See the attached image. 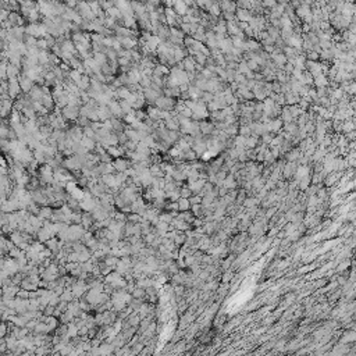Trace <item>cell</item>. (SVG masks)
<instances>
[{
	"label": "cell",
	"mask_w": 356,
	"mask_h": 356,
	"mask_svg": "<svg viewBox=\"0 0 356 356\" xmlns=\"http://www.w3.org/2000/svg\"><path fill=\"white\" fill-rule=\"evenodd\" d=\"M75 39H78V41H84V39H85V38H84L82 35H78V36H75ZM84 45H85V46L88 47V45H86V42H84ZM77 47H78V50H81V52H84V50H85V47H84V46H81V43H77Z\"/></svg>",
	"instance_id": "cell-20"
},
{
	"label": "cell",
	"mask_w": 356,
	"mask_h": 356,
	"mask_svg": "<svg viewBox=\"0 0 356 356\" xmlns=\"http://www.w3.org/2000/svg\"><path fill=\"white\" fill-rule=\"evenodd\" d=\"M349 266V262H347V263H342V264L340 266V268H338V271H342V270H345V268Z\"/></svg>",
	"instance_id": "cell-23"
},
{
	"label": "cell",
	"mask_w": 356,
	"mask_h": 356,
	"mask_svg": "<svg viewBox=\"0 0 356 356\" xmlns=\"http://www.w3.org/2000/svg\"><path fill=\"white\" fill-rule=\"evenodd\" d=\"M345 280H347V278H343V277H338V284H340V285H342V284L345 282Z\"/></svg>",
	"instance_id": "cell-26"
},
{
	"label": "cell",
	"mask_w": 356,
	"mask_h": 356,
	"mask_svg": "<svg viewBox=\"0 0 356 356\" xmlns=\"http://www.w3.org/2000/svg\"><path fill=\"white\" fill-rule=\"evenodd\" d=\"M317 57L318 56H317V53H316V52H312V53L309 54V59H312V60H317Z\"/></svg>",
	"instance_id": "cell-24"
},
{
	"label": "cell",
	"mask_w": 356,
	"mask_h": 356,
	"mask_svg": "<svg viewBox=\"0 0 356 356\" xmlns=\"http://www.w3.org/2000/svg\"><path fill=\"white\" fill-rule=\"evenodd\" d=\"M202 199H203L202 195H195L192 198H189V202H191V205H196V203H202Z\"/></svg>",
	"instance_id": "cell-19"
},
{
	"label": "cell",
	"mask_w": 356,
	"mask_h": 356,
	"mask_svg": "<svg viewBox=\"0 0 356 356\" xmlns=\"http://www.w3.org/2000/svg\"><path fill=\"white\" fill-rule=\"evenodd\" d=\"M2 337H4L6 335V323H2Z\"/></svg>",
	"instance_id": "cell-25"
},
{
	"label": "cell",
	"mask_w": 356,
	"mask_h": 356,
	"mask_svg": "<svg viewBox=\"0 0 356 356\" xmlns=\"http://www.w3.org/2000/svg\"><path fill=\"white\" fill-rule=\"evenodd\" d=\"M39 217L42 218V220H46V218H50L52 216H53V211L50 210L49 207H43V209H41V211H39Z\"/></svg>",
	"instance_id": "cell-7"
},
{
	"label": "cell",
	"mask_w": 356,
	"mask_h": 356,
	"mask_svg": "<svg viewBox=\"0 0 356 356\" xmlns=\"http://www.w3.org/2000/svg\"><path fill=\"white\" fill-rule=\"evenodd\" d=\"M106 149H107V153H109V155L113 156V157H116V159H118L121 155H123V150H121V149L114 148V146H109V148H106Z\"/></svg>",
	"instance_id": "cell-8"
},
{
	"label": "cell",
	"mask_w": 356,
	"mask_h": 356,
	"mask_svg": "<svg viewBox=\"0 0 356 356\" xmlns=\"http://www.w3.org/2000/svg\"><path fill=\"white\" fill-rule=\"evenodd\" d=\"M274 213H275V207H273V209H270V210H267V213H266V216H264L266 220H268V218H270L271 216L274 214Z\"/></svg>",
	"instance_id": "cell-21"
},
{
	"label": "cell",
	"mask_w": 356,
	"mask_h": 356,
	"mask_svg": "<svg viewBox=\"0 0 356 356\" xmlns=\"http://www.w3.org/2000/svg\"><path fill=\"white\" fill-rule=\"evenodd\" d=\"M256 143H257V138H256L255 135H253L252 138H246V146H248V148H255Z\"/></svg>",
	"instance_id": "cell-18"
},
{
	"label": "cell",
	"mask_w": 356,
	"mask_h": 356,
	"mask_svg": "<svg viewBox=\"0 0 356 356\" xmlns=\"http://www.w3.org/2000/svg\"><path fill=\"white\" fill-rule=\"evenodd\" d=\"M302 157V153H300V150H298V149H295V150L289 152L287 155V160L288 161H296L298 159Z\"/></svg>",
	"instance_id": "cell-5"
},
{
	"label": "cell",
	"mask_w": 356,
	"mask_h": 356,
	"mask_svg": "<svg viewBox=\"0 0 356 356\" xmlns=\"http://www.w3.org/2000/svg\"><path fill=\"white\" fill-rule=\"evenodd\" d=\"M180 193H181V198H191V195H192V191H191V188L189 186H182V188H180Z\"/></svg>",
	"instance_id": "cell-11"
},
{
	"label": "cell",
	"mask_w": 356,
	"mask_h": 356,
	"mask_svg": "<svg viewBox=\"0 0 356 356\" xmlns=\"http://www.w3.org/2000/svg\"><path fill=\"white\" fill-rule=\"evenodd\" d=\"M191 202H189L188 198H180L178 199V207H180V211H188L191 209Z\"/></svg>",
	"instance_id": "cell-3"
},
{
	"label": "cell",
	"mask_w": 356,
	"mask_h": 356,
	"mask_svg": "<svg viewBox=\"0 0 356 356\" xmlns=\"http://www.w3.org/2000/svg\"><path fill=\"white\" fill-rule=\"evenodd\" d=\"M46 245H47V248L50 249L52 252H57V250H59V248H60V245H59V241H57L56 238H54V236H53V238H50L49 241H47Z\"/></svg>",
	"instance_id": "cell-4"
},
{
	"label": "cell",
	"mask_w": 356,
	"mask_h": 356,
	"mask_svg": "<svg viewBox=\"0 0 356 356\" xmlns=\"http://www.w3.org/2000/svg\"><path fill=\"white\" fill-rule=\"evenodd\" d=\"M191 209H192L193 211V214L198 217V216L202 214V209H203V206H202V203H196V205H192L191 206Z\"/></svg>",
	"instance_id": "cell-15"
},
{
	"label": "cell",
	"mask_w": 356,
	"mask_h": 356,
	"mask_svg": "<svg viewBox=\"0 0 356 356\" xmlns=\"http://www.w3.org/2000/svg\"><path fill=\"white\" fill-rule=\"evenodd\" d=\"M7 75H9V78H16L17 70H16V67H14L13 64H10V66L7 67Z\"/></svg>",
	"instance_id": "cell-17"
},
{
	"label": "cell",
	"mask_w": 356,
	"mask_h": 356,
	"mask_svg": "<svg viewBox=\"0 0 356 356\" xmlns=\"http://www.w3.org/2000/svg\"><path fill=\"white\" fill-rule=\"evenodd\" d=\"M231 275H232V273H231V271H227V273H225V275L223 277V282H228V281L231 280V278H230Z\"/></svg>",
	"instance_id": "cell-22"
},
{
	"label": "cell",
	"mask_w": 356,
	"mask_h": 356,
	"mask_svg": "<svg viewBox=\"0 0 356 356\" xmlns=\"http://www.w3.org/2000/svg\"><path fill=\"white\" fill-rule=\"evenodd\" d=\"M257 203H259V198L257 199H256V198H249V199H245V200H243V206H245V207H248V209L255 207Z\"/></svg>",
	"instance_id": "cell-9"
},
{
	"label": "cell",
	"mask_w": 356,
	"mask_h": 356,
	"mask_svg": "<svg viewBox=\"0 0 356 356\" xmlns=\"http://www.w3.org/2000/svg\"><path fill=\"white\" fill-rule=\"evenodd\" d=\"M296 168H298V167L295 166V161H288V164L282 168V174H284V177H285V178H289L291 175H295Z\"/></svg>",
	"instance_id": "cell-1"
},
{
	"label": "cell",
	"mask_w": 356,
	"mask_h": 356,
	"mask_svg": "<svg viewBox=\"0 0 356 356\" xmlns=\"http://www.w3.org/2000/svg\"><path fill=\"white\" fill-rule=\"evenodd\" d=\"M178 121L173 120V118H167V121H166V127H167V129H171V131H175V129H178Z\"/></svg>",
	"instance_id": "cell-10"
},
{
	"label": "cell",
	"mask_w": 356,
	"mask_h": 356,
	"mask_svg": "<svg viewBox=\"0 0 356 356\" xmlns=\"http://www.w3.org/2000/svg\"><path fill=\"white\" fill-rule=\"evenodd\" d=\"M337 177H338V174H330V175H328L327 178H325V180H324L325 185H328V186H330V185H333V184H334L335 181L338 180Z\"/></svg>",
	"instance_id": "cell-16"
},
{
	"label": "cell",
	"mask_w": 356,
	"mask_h": 356,
	"mask_svg": "<svg viewBox=\"0 0 356 356\" xmlns=\"http://www.w3.org/2000/svg\"><path fill=\"white\" fill-rule=\"evenodd\" d=\"M310 182H312V178H310L309 175L305 177V178H302V180L299 181V188L302 189V191H305V189L307 188V185H309Z\"/></svg>",
	"instance_id": "cell-12"
},
{
	"label": "cell",
	"mask_w": 356,
	"mask_h": 356,
	"mask_svg": "<svg viewBox=\"0 0 356 356\" xmlns=\"http://www.w3.org/2000/svg\"><path fill=\"white\" fill-rule=\"evenodd\" d=\"M223 186H225L227 189H234L236 186L235 181H234V177L232 175H227L225 177V180H224L223 182Z\"/></svg>",
	"instance_id": "cell-6"
},
{
	"label": "cell",
	"mask_w": 356,
	"mask_h": 356,
	"mask_svg": "<svg viewBox=\"0 0 356 356\" xmlns=\"http://www.w3.org/2000/svg\"><path fill=\"white\" fill-rule=\"evenodd\" d=\"M81 223H82V225H84V228H89L92 225V220H91V217H89V214L86 213V214H84L82 216V220H81Z\"/></svg>",
	"instance_id": "cell-14"
},
{
	"label": "cell",
	"mask_w": 356,
	"mask_h": 356,
	"mask_svg": "<svg viewBox=\"0 0 356 356\" xmlns=\"http://www.w3.org/2000/svg\"><path fill=\"white\" fill-rule=\"evenodd\" d=\"M121 46H124L125 49H132V47L135 46V42L129 38H124L123 41H121Z\"/></svg>",
	"instance_id": "cell-13"
},
{
	"label": "cell",
	"mask_w": 356,
	"mask_h": 356,
	"mask_svg": "<svg viewBox=\"0 0 356 356\" xmlns=\"http://www.w3.org/2000/svg\"><path fill=\"white\" fill-rule=\"evenodd\" d=\"M114 167H116V170L118 171V173H123V171H125V170H128V167H129V163L127 160H123V159H117L116 161H114Z\"/></svg>",
	"instance_id": "cell-2"
}]
</instances>
